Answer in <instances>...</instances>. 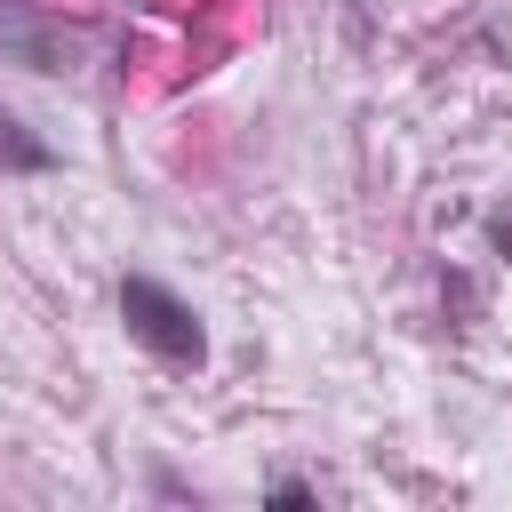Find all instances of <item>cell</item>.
I'll use <instances>...</instances> for the list:
<instances>
[{"instance_id":"7a4b0ae2","label":"cell","mask_w":512,"mask_h":512,"mask_svg":"<svg viewBox=\"0 0 512 512\" xmlns=\"http://www.w3.org/2000/svg\"><path fill=\"white\" fill-rule=\"evenodd\" d=\"M0 48L24 56L32 72H72V64H80V32H64V24H32L16 0H0Z\"/></svg>"},{"instance_id":"6da1fadb","label":"cell","mask_w":512,"mask_h":512,"mask_svg":"<svg viewBox=\"0 0 512 512\" xmlns=\"http://www.w3.org/2000/svg\"><path fill=\"white\" fill-rule=\"evenodd\" d=\"M120 320H128V336H136L160 368H200V360H208L200 312H192L168 280H152V272H128V280H120Z\"/></svg>"},{"instance_id":"3957f363","label":"cell","mask_w":512,"mask_h":512,"mask_svg":"<svg viewBox=\"0 0 512 512\" xmlns=\"http://www.w3.org/2000/svg\"><path fill=\"white\" fill-rule=\"evenodd\" d=\"M48 168H56V144L32 136V128L0 104V176H48Z\"/></svg>"},{"instance_id":"277c9868","label":"cell","mask_w":512,"mask_h":512,"mask_svg":"<svg viewBox=\"0 0 512 512\" xmlns=\"http://www.w3.org/2000/svg\"><path fill=\"white\" fill-rule=\"evenodd\" d=\"M264 496H272V504H312V488H304V480H272Z\"/></svg>"}]
</instances>
